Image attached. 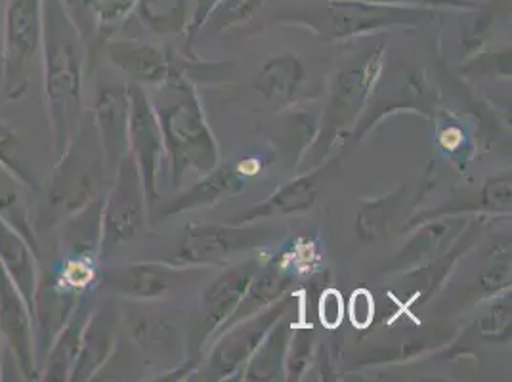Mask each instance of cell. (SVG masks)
Here are the masks:
<instances>
[{
    "mask_svg": "<svg viewBox=\"0 0 512 382\" xmlns=\"http://www.w3.org/2000/svg\"><path fill=\"white\" fill-rule=\"evenodd\" d=\"M264 2L266 0H220L207 23H211L213 31H224L228 27L241 25L249 22Z\"/></svg>",
    "mask_w": 512,
    "mask_h": 382,
    "instance_id": "836d02e7",
    "label": "cell"
},
{
    "mask_svg": "<svg viewBox=\"0 0 512 382\" xmlns=\"http://www.w3.org/2000/svg\"><path fill=\"white\" fill-rule=\"evenodd\" d=\"M102 207L104 195L90 201L86 207L56 228L60 230L58 247L62 256H90L100 260V243H102Z\"/></svg>",
    "mask_w": 512,
    "mask_h": 382,
    "instance_id": "603a6c76",
    "label": "cell"
},
{
    "mask_svg": "<svg viewBox=\"0 0 512 382\" xmlns=\"http://www.w3.org/2000/svg\"><path fill=\"white\" fill-rule=\"evenodd\" d=\"M436 16V10L419 6L371 4L358 0H320L318 6L310 10H299L291 16H281V20L302 22L327 39L342 41L392 27H415L434 20Z\"/></svg>",
    "mask_w": 512,
    "mask_h": 382,
    "instance_id": "277c9868",
    "label": "cell"
},
{
    "mask_svg": "<svg viewBox=\"0 0 512 382\" xmlns=\"http://www.w3.org/2000/svg\"><path fill=\"white\" fill-rule=\"evenodd\" d=\"M193 274H199L193 266L182 270L172 264L130 262L102 270L100 287L115 297L127 300H157Z\"/></svg>",
    "mask_w": 512,
    "mask_h": 382,
    "instance_id": "4fadbf2b",
    "label": "cell"
},
{
    "mask_svg": "<svg viewBox=\"0 0 512 382\" xmlns=\"http://www.w3.org/2000/svg\"><path fill=\"white\" fill-rule=\"evenodd\" d=\"M404 195L406 188H398L379 199L363 203L362 209L356 214V234L360 235L362 241L373 243L386 234Z\"/></svg>",
    "mask_w": 512,
    "mask_h": 382,
    "instance_id": "f546056e",
    "label": "cell"
},
{
    "mask_svg": "<svg viewBox=\"0 0 512 382\" xmlns=\"http://www.w3.org/2000/svg\"><path fill=\"white\" fill-rule=\"evenodd\" d=\"M0 342L23 381H41L29 304L0 268Z\"/></svg>",
    "mask_w": 512,
    "mask_h": 382,
    "instance_id": "8fae6325",
    "label": "cell"
},
{
    "mask_svg": "<svg viewBox=\"0 0 512 382\" xmlns=\"http://www.w3.org/2000/svg\"><path fill=\"white\" fill-rule=\"evenodd\" d=\"M480 333L490 340H505L511 333V298L497 300L480 319Z\"/></svg>",
    "mask_w": 512,
    "mask_h": 382,
    "instance_id": "8d00e7d4",
    "label": "cell"
},
{
    "mask_svg": "<svg viewBox=\"0 0 512 382\" xmlns=\"http://www.w3.org/2000/svg\"><path fill=\"white\" fill-rule=\"evenodd\" d=\"M480 211L493 214L511 213L512 180L511 174H499L486 180L480 191Z\"/></svg>",
    "mask_w": 512,
    "mask_h": 382,
    "instance_id": "e575fe53",
    "label": "cell"
},
{
    "mask_svg": "<svg viewBox=\"0 0 512 382\" xmlns=\"http://www.w3.org/2000/svg\"><path fill=\"white\" fill-rule=\"evenodd\" d=\"M314 342H316V333L312 325H300L297 329H293L287 358H285L289 379H300L308 371L310 361L314 358Z\"/></svg>",
    "mask_w": 512,
    "mask_h": 382,
    "instance_id": "1f68e13d",
    "label": "cell"
},
{
    "mask_svg": "<svg viewBox=\"0 0 512 382\" xmlns=\"http://www.w3.org/2000/svg\"><path fill=\"white\" fill-rule=\"evenodd\" d=\"M128 115V86L102 85L98 88L90 117L104 151L109 178L128 155Z\"/></svg>",
    "mask_w": 512,
    "mask_h": 382,
    "instance_id": "5bb4252c",
    "label": "cell"
},
{
    "mask_svg": "<svg viewBox=\"0 0 512 382\" xmlns=\"http://www.w3.org/2000/svg\"><path fill=\"white\" fill-rule=\"evenodd\" d=\"M256 270H258L256 262L230 268L207 289V293L203 295L207 337L218 333L220 327L234 314Z\"/></svg>",
    "mask_w": 512,
    "mask_h": 382,
    "instance_id": "44dd1931",
    "label": "cell"
},
{
    "mask_svg": "<svg viewBox=\"0 0 512 382\" xmlns=\"http://www.w3.org/2000/svg\"><path fill=\"white\" fill-rule=\"evenodd\" d=\"M272 239L260 224H190L172 255L176 266H216L241 251L256 249Z\"/></svg>",
    "mask_w": 512,
    "mask_h": 382,
    "instance_id": "52a82bcc",
    "label": "cell"
},
{
    "mask_svg": "<svg viewBox=\"0 0 512 382\" xmlns=\"http://www.w3.org/2000/svg\"><path fill=\"white\" fill-rule=\"evenodd\" d=\"M306 79V69L299 56L283 52L272 56L258 69L253 88L272 106H289Z\"/></svg>",
    "mask_w": 512,
    "mask_h": 382,
    "instance_id": "7402d4cb",
    "label": "cell"
},
{
    "mask_svg": "<svg viewBox=\"0 0 512 382\" xmlns=\"http://www.w3.org/2000/svg\"><path fill=\"white\" fill-rule=\"evenodd\" d=\"M140 23L161 37H178L188 31V0H138L134 10Z\"/></svg>",
    "mask_w": 512,
    "mask_h": 382,
    "instance_id": "4316f807",
    "label": "cell"
},
{
    "mask_svg": "<svg viewBox=\"0 0 512 382\" xmlns=\"http://www.w3.org/2000/svg\"><path fill=\"white\" fill-rule=\"evenodd\" d=\"M138 0H100L98 8V43L111 39L117 27H121L132 14Z\"/></svg>",
    "mask_w": 512,
    "mask_h": 382,
    "instance_id": "d590c367",
    "label": "cell"
},
{
    "mask_svg": "<svg viewBox=\"0 0 512 382\" xmlns=\"http://www.w3.org/2000/svg\"><path fill=\"white\" fill-rule=\"evenodd\" d=\"M29 188L22 180L0 163V220L12 226L16 232L31 243V247L41 255V237L35 230V220L27 201Z\"/></svg>",
    "mask_w": 512,
    "mask_h": 382,
    "instance_id": "484cf974",
    "label": "cell"
},
{
    "mask_svg": "<svg viewBox=\"0 0 512 382\" xmlns=\"http://www.w3.org/2000/svg\"><path fill=\"white\" fill-rule=\"evenodd\" d=\"M348 316L356 329H367L375 316L373 295L367 289H358L352 293L348 304Z\"/></svg>",
    "mask_w": 512,
    "mask_h": 382,
    "instance_id": "f35d334b",
    "label": "cell"
},
{
    "mask_svg": "<svg viewBox=\"0 0 512 382\" xmlns=\"http://www.w3.org/2000/svg\"><path fill=\"white\" fill-rule=\"evenodd\" d=\"M335 163H329L327 167L312 170L304 176H299L287 184H283L276 193H272L266 201L258 203L253 209L243 211L228 218V224H255L260 220L268 218H278V216H287V214H299L308 211L314 207L318 195H320V186L323 176L333 169Z\"/></svg>",
    "mask_w": 512,
    "mask_h": 382,
    "instance_id": "2e32d148",
    "label": "cell"
},
{
    "mask_svg": "<svg viewBox=\"0 0 512 382\" xmlns=\"http://www.w3.org/2000/svg\"><path fill=\"white\" fill-rule=\"evenodd\" d=\"M67 18L75 25L86 48L98 41V8L100 0H58Z\"/></svg>",
    "mask_w": 512,
    "mask_h": 382,
    "instance_id": "d6a6232c",
    "label": "cell"
},
{
    "mask_svg": "<svg viewBox=\"0 0 512 382\" xmlns=\"http://www.w3.org/2000/svg\"><path fill=\"white\" fill-rule=\"evenodd\" d=\"M293 283H295V276L287 274L285 270H279L274 264L258 268L241 302L237 304L234 314L220 327L218 333L230 329L235 323L251 318L258 312H262L264 308H268L270 304L278 302L279 298L285 297V293Z\"/></svg>",
    "mask_w": 512,
    "mask_h": 382,
    "instance_id": "cb8c5ba5",
    "label": "cell"
},
{
    "mask_svg": "<svg viewBox=\"0 0 512 382\" xmlns=\"http://www.w3.org/2000/svg\"><path fill=\"white\" fill-rule=\"evenodd\" d=\"M251 161L253 159H243L235 163L234 161L226 163L222 167H214L211 172L203 176V180L193 184L190 190L178 195L167 207H163L159 220L195 211V209H203V207H213L222 199L241 193L249 182V176L258 172V170L249 169Z\"/></svg>",
    "mask_w": 512,
    "mask_h": 382,
    "instance_id": "9a60e30c",
    "label": "cell"
},
{
    "mask_svg": "<svg viewBox=\"0 0 512 382\" xmlns=\"http://www.w3.org/2000/svg\"><path fill=\"white\" fill-rule=\"evenodd\" d=\"M0 381H4V348L0 342Z\"/></svg>",
    "mask_w": 512,
    "mask_h": 382,
    "instance_id": "60d3db41",
    "label": "cell"
},
{
    "mask_svg": "<svg viewBox=\"0 0 512 382\" xmlns=\"http://www.w3.org/2000/svg\"><path fill=\"white\" fill-rule=\"evenodd\" d=\"M86 44L58 0L43 2V90L54 161L64 155L83 123Z\"/></svg>",
    "mask_w": 512,
    "mask_h": 382,
    "instance_id": "6da1fadb",
    "label": "cell"
},
{
    "mask_svg": "<svg viewBox=\"0 0 512 382\" xmlns=\"http://www.w3.org/2000/svg\"><path fill=\"white\" fill-rule=\"evenodd\" d=\"M94 306L90 295H86L75 314L65 323L60 335L54 339L50 350L46 352L43 363H41V381L46 382H69L73 365L81 350V340L85 333L86 323L92 314Z\"/></svg>",
    "mask_w": 512,
    "mask_h": 382,
    "instance_id": "ffe728a7",
    "label": "cell"
},
{
    "mask_svg": "<svg viewBox=\"0 0 512 382\" xmlns=\"http://www.w3.org/2000/svg\"><path fill=\"white\" fill-rule=\"evenodd\" d=\"M109 180L98 132L90 113H85L83 123L64 155L54 161L48 188L44 190L39 209L33 216L39 237L44 232L56 230L65 218L102 197Z\"/></svg>",
    "mask_w": 512,
    "mask_h": 382,
    "instance_id": "7a4b0ae2",
    "label": "cell"
},
{
    "mask_svg": "<svg viewBox=\"0 0 512 382\" xmlns=\"http://www.w3.org/2000/svg\"><path fill=\"white\" fill-rule=\"evenodd\" d=\"M117 342V312L109 306L94 308L86 323L81 350L69 382L92 381L106 365Z\"/></svg>",
    "mask_w": 512,
    "mask_h": 382,
    "instance_id": "ac0fdd59",
    "label": "cell"
},
{
    "mask_svg": "<svg viewBox=\"0 0 512 382\" xmlns=\"http://www.w3.org/2000/svg\"><path fill=\"white\" fill-rule=\"evenodd\" d=\"M39 256L41 255L20 232L0 220V268L22 293L29 308L33 306V297L41 274Z\"/></svg>",
    "mask_w": 512,
    "mask_h": 382,
    "instance_id": "d6986e66",
    "label": "cell"
},
{
    "mask_svg": "<svg viewBox=\"0 0 512 382\" xmlns=\"http://www.w3.org/2000/svg\"><path fill=\"white\" fill-rule=\"evenodd\" d=\"M107 60L134 81V85H163L169 79L172 56L155 44L140 43L134 39L106 43Z\"/></svg>",
    "mask_w": 512,
    "mask_h": 382,
    "instance_id": "e0dca14e",
    "label": "cell"
},
{
    "mask_svg": "<svg viewBox=\"0 0 512 382\" xmlns=\"http://www.w3.org/2000/svg\"><path fill=\"white\" fill-rule=\"evenodd\" d=\"M318 316L325 329H339L344 318V300L337 289H325L321 293Z\"/></svg>",
    "mask_w": 512,
    "mask_h": 382,
    "instance_id": "74e56055",
    "label": "cell"
},
{
    "mask_svg": "<svg viewBox=\"0 0 512 382\" xmlns=\"http://www.w3.org/2000/svg\"><path fill=\"white\" fill-rule=\"evenodd\" d=\"M295 308H297V297L285 295L255 316L243 319L232 325L230 329L218 333L220 339L214 346L207 373L213 375V379H222L226 375L235 373L255 354L258 344L264 340L268 331L278 323L279 319L293 312Z\"/></svg>",
    "mask_w": 512,
    "mask_h": 382,
    "instance_id": "30bf717a",
    "label": "cell"
},
{
    "mask_svg": "<svg viewBox=\"0 0 512 382\" xmlns=\"http://www.w3.org/2000/svg\"><path fill=\"white\" fill-rule=\"evenodd\" d=\"M132 335L148 360L174 358L180 350L176 327L161 318H142L132 329Z\"/></svg>",
    "mask_w": 512,
    "mask_h": 382,
    "instance_id": "f1b7e54d",
    "label": "cell"
},
{
    "mask_svg": "<svg viewBox=\"0 0 512 382\" xmlns=\"http://www.w3.org/2000/svg\"><path fill=\"white\" fill-rule=\"evenodd\" d=\"M148 203L144 182L134 157L128 153L109 180L102 207L100 262H106L117 247L132 241L144 226Z\"/></svg>",
    "mask_w": 512,
    "mask_h": 382,
    "instance_id": "8992f818",
    "label": "cell"
},
{
    "mask_svg": "<svg viewBox=\"0 0 512 382\" xmlns=\"http://www.w3.org/2000/svg\"><path fill=\"white\" fill-rule=\"evenodd\" d=\"M163 85L171 90L174 100L163 98L153 107L159 119L165 151L171 159L172 182L178 188L188 170L207 174L218 167L220 151L188 77L172 65L169 79Z\"/></svg>",
    "mask_w": 512,
    "mask_h": 382,
    "instance_id": "3957f363",
    "label": "cell"
},
{
    "mask_svg": "<svg viewBox=\"0 0 512 382\" xmlns=\"http://www.w3.org/2000/svg\"><path fill=\"white\" fill-rule=\"evenodd\" d=\"M0 92H2V58H0Z\"/></svg>",
    "mask_w": 512,
    "mask_h": 382,
    "instance_id": "b9f144b4",
    "label": "cell"
},
{
    "mask_svg": "<svg viewBox=\"0 0 512 382\" xmlns=\"http://www.w3.org/2000/svg\"><path fill=\"white\" fill-rule=\"evenodd\" d=\"M130 115H128V153L134 157L146 191L148 216L159 199V167L165 153L163 134L155 107L140 85H128Z\"/></svg>",
    "mask_w": 512,
    "mask_h": 382,
    "instance_id": "9c48e42d",
    "label": "cell"
},
{
    "mask_svg": "<svg viewBox=\"0 0 512 382\" xmlns=\"http://www.w3.org/2000/svg\"><path fill=\"white\" fill-rule=\"evenodd\" d=\"M383 60L384 46L381 44L363 56L358 65L344 67L335 75L318 146L323 142L329 144L339 136V132L354 123L381 77Z\"/></svg>",
    "mask_w": 512,
    "mask_h": 382,
    "instance_id": "ba28073f",
    "label": "cell"
},
{
    "mask_svg": "<svg viewBox=\"0 0 512 382\" xmlns=\"http://www.w3.org/2000/svg\"><path fill=\"white\" fill-rule=\"evenodd\" d=\"M44 0H8L2 29V96L18 102L41 62Z\"/></svg>",
    "mask_w": 512,
    "mask_h": 382,
    "instance_id": "5b68a950",
    "label": "cell"
},
{
    "mask_svg": "<svg viewBox=\"0 0 512 382\" xmlns=\"http://www.w3.org/2000/svg\"><path fill=\"white\" fill-rule=\"evenodd\" d=\"M358 2H371V4H394V6H419V8H455L457 0H358Z\"/></svg>",
    "mask_w": 512,
    "mask_h": 382,
    "instance_id": "ab89813d",
    "label": "cell"
},
{
    "mask_svg": "<svg viewBox=\"0 0 512 382\" xmlns=\"http://www.w3.org/2000/svg\"><path fill=\"white\" fill-rule=\"evenodd\" d=\"M289 312L287 316L279 319L278 323L268 331V335L258 344L255 354L249 358V365L245 369V381H274L281 373V367L287 358L289 342L295 329V321Z\"/></svg>",
    "mask_w": 512,
    "mask_h": 382,
    "instance_id": "d4e9b609",
    "label": "cell"
},
{
    "mask_svg": "<svg viewBox=\"0 0 512 382\" xmlns=\"http://www.w3.org/2000/svg\"><path fill=\"white\" fill-rule=\"evenodd\" d=\"M85 297L86 295L67 285L54 266L41 270L31 306L39 371L52 342L60 335L65 323L75 314Z\"/></svg>",
    "mask_w": 512,
    "mask_h": 382,
    "instance_id": "7c38bea8",
    "label": "cell"
},
{
    "mask_svg": "<svg viewBox=\"0 0 512 382\" xmlns=\"http://www.w3.org/2000/svg\"><path fill=\"white\" fill-rule=\"evenodd\" d=\"M457 226L448 220H434L427 226H423L406 247L392 258V270H406V268H421L423 264L430 262L436 253L442 251L446 239L451 232H455Z\"/></svg>",
    "mask_w": 512,
    "mask_h": 382,
    "instance_id": "83f0119b",
    "label": "cell"
},
{
    "mask_svg": "<svg viewBox=\"0 0 512 382\" xmlns=\"http://www.w3.org/2000/svg\"><path fill=\"white\" fill-rule=\"evenodd\" d=\"M0 163L12 170L29 190L41 191L37 172L29 161L20 132L4 119H0Z\"/></svg>",
    "mask_w": 512,
    "mask_h": 382,
    "instance_id": "4dcf8cb0",
    "label": "cell"
}]
</instances>
